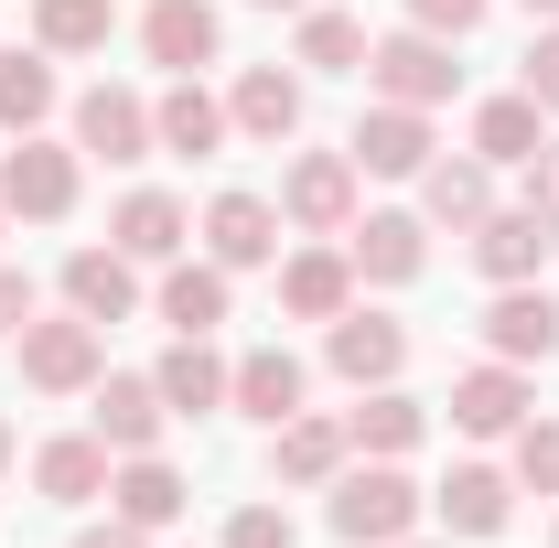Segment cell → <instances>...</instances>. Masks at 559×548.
I'll use <instances>...</instances> for the list:
<instances>
[{
	"label": "cell",
	"mask_w": 559,
	"mask_h": 548,
	"mask_svg": "<svg viewBox=\"0 0 559 548\" xmlns=\"http://www.w3.org/2000/svg\"><path fill=\"white\" fill-rule=\"evenodd\" d=\"M75 205V151L22 130V151L0 162V215H66Z\"/></svg>",
	"instance_id": "277c9868"
},
{
	"label": "cell",
	"mask_w": 559,
	"mask_h": 548,
	"mask_svg": "<svg viewBox=\"0 0 559 548\" xmlns=\"http://www.w3.org/2000/svg\"><path fill=\"white\" fill-rule=\"evenodd\" d=\"M205 248H215V270H259V259H280V215L259 194H215Z\"/></svg>",
	"instance_id": "5bb4252c"
},
{
	"label": "cell",
	"mask_w": 559,
	"mask_h": 548,
	"mask_svg": "<svg viewBox=\"0 0 559 548\" xmlns=\"http://www.w3.org/2000/svg\"><path fill=\"white\" fill-rule=\"evenodd\" d=\"M388 548H399V538H388Z\"/></svg>",
	"instance_id": "7bdbcfd3"
},
{
	"label": "cell",
	"mask_w": 559,
	"mask_h": 548,
	"mask_svg": "<svg viewBox=\"0 0 559 548\" xmlns=\"http://www.w3.org/2000/svg\"><path fill=\"white\" fill-rule=\"evenodd\" d=\"M409 22L452 44V33H474V22H485V0H409Z\"/></svg>",
	"instance_id": "d590c367"
},
{
	"label": "cell",
	"mask_w": 559,
	"mask_h": 548,
	"mask_svg": "<svg viewBox=\"0 0 559 548\" xmlns=\"http://www.w3.org/2000/svg\"><path fill=\"white\" fill-rule=\"evenodd\" d=\"M280 205H290V226L334 237V226L355 215V162H345V151H312V162H290V194H280Z\"/></svg>",
	"instance_id": "30bf717a"
},
{
	"label": "cell",
	"mask_w": 559,
	"mask_h": 548,
	"mask_svg": "<svg viewBox=\"0 0 559 548\" xmlns=\"http://www.w3.org/2000/svg\"><path fill=\"white\" fill-rule=\"evenodd\" d=\"M345 162L355 172H430V108H366L355 119V140H345Z\"/></svg>",
	"instance_id": "5b68a950"
},
{
	"label": "cell",
	"mask_w": 559,
	"mask_h": 548,
	"mask_svg": "<svg viewBox=\"0 0 559 548\" xmlns=\"http://www.w3.org/2000/svg\"><path fill=\"white\" fill-rule=\"evenodd\" d=\"M140 44H151V65L194 75V65H215V11L205 0H151L140 11Z\"/></svg>",
	"instance_id": "7c38bea8"
},
{
	"label": "cell",
	"mask_w": 559,
	"mask_h": 548,
	"mask_svg": "<svg viewBox=\"0 0 559 548\" xmlns=\"http://www.w3.org/2000/svg\"><path fill=\"white\" fill-rule=\"evenodd\" d=\"M399 355H409V334H399L388 312H334V377H345V388H388Z\"/></svg>",
	"instance_id": "8fae6325"
},
{
	"label": "cell",
	"mask_w": 559,
	"mask_h": 548,
	"mask_svg": "<svg viewBox=\"0 0 559 548\" xmlns=\"http://www.w3.org/2000/svg\"><path fill=\"white\" fill-rule=\"evenodd\" d=\"M162 388H151V377H108V388H97V441H108V452H151V441H162Z\"/></svg>",
	"instance_id": "ac0fdd59"
},
{
	"label": "cell",
	"mask_w": 559,
	"mask_h": 548,
	"mask_svg": "<svg viewBox=\"0 0 559 548\" xmlns=\"http://www.w3.org/2000/svg\"><path fill=\"white\" fill-rule=\"evenodd\" d=\"M355 270L366 279H419V215H366L355 226Z\"/></svg>",
	"instance_id": "484cf974"
},
{
	"label": "cell",
	"mask_w": 559,
	"mask_h": 548,
	"mask_svg": "<svg viewBox=\"0 0 559 548\" xmlns=\"http://www.w3.org/2000/svg\"><path fill=\"white\" fill-rule=\"evenodd\" d=\"M527 97H538V108H559V33H538V44H527Z\"/></svg>",
	"instance_id": "8d00e7d4"
},
{
	"label": "cell",
	"mask_w": 559,
	"mask_h": 548,
	"mask_svg": "<svg viewBox=\"0 0 559 548\" xmlns=\"http://www.w3.org/2000/svg\"><path fill=\"white\" fill-rule=\"evenodd\" d=\"M162 323L173 334H215L226 323V270H173L162 279Z\"/></svg>",
	"instance_id": "4316f807"
},
{
	"label": "cell",
	"mask_w": 559,
	"mask_h": 548,
	"mask_svg": "<svg viewBox=\"0 0 559 548\" xmlns=\"http://www.w3.org/2000/svg\"><path fill=\"white\" fill-rule=\"evenodd\" d=\"M334 463H345V430H334V419H301V409L280 419V474L290 484H323Z\"/></svg>",
	"instance_id": "f1b7e54d"
},
{
	"label": "cell",
	"mask_w": 559,
	"mask_h": 548,
	"mask_svg": "<svg viewBox=\"0 0 559 548\" xmlns=\"http://www.w3.org/2000/svg\"><path fill=\"white\" fill-rule=\"evenodd\" d=\"M226 130H237V119L215 108L194 75H173V86H162V108H151V151H173V162H205Z\"/></svg>",
	"instance_id": "52a82bcc"
},
{
	"label": "cell",
	"mask_w": 559,
	"mask_h": 548,
	"mask_svg": "<svg viewBox=\"0 0 559 548\" xmlns=\"http://www.w3.org/2000/svg\"><path fill=\"white\" fill-rule=\"evenodd\" d=\"M366 75H377L399 108H441V97L463 86L452 44H441V33H419V22H409V33H388V44H366Z\"/></svg>",
	"instance_id": "6da1fadb"
},
{
	"label": "cell",
	"mask_w": 559,
	"mask_h": 548,
	"mask_svg": "<svg viewBox=\"0 0 559 548\" xmlns=\"http://www.w3.org/2000/svg\"><path fill=\"white\" fill-rule=\"evenodd\" d=\"M259 11H301V0H259Z\"/></svg>",
	"instance_id": "ab89813d"
},
{
	"label": "cell",
	"mask_w": 559,
	"mask_h": 548,
	"mask_svg": "<svg viewBox=\"0 0 559 548\" xmlns=\"http://www.w3.org/2000/svg\"><path fill=\"white\" fill-rule=\"evenodd\" d=\"M345 441H366L377 463H399V452L419 441V398H399V388H377V398H366V409L345 419Z\"/></svg>",
	"instance_id": "83f0119b"
},
{
	"label": "cell",
	"mask_w": 559,
	"mask_h": 548,
	"mask_svg": "<svg viewBox=\"0 0 559 548\" xmlns=\"http://www.w3.org/2000/svg\"><path fill=\"white\" fill-rule=\"evenodd\" d=\"M22 377H33V388H55V398H66V388H97V323H86V312H66V323H22Z\"/></svg>",
	"instance_id": "3957f363"
},
{
	"label": "cell",
	"mask_w": 559,
	"mask_h": 548,
	"mask_svg": "<svg viewBox=\"0 0 559 548\" xmlns=\"http://www.w3.org/2000/svg\"><path fill=\"white\" fill-rule=\"evenodd\" d=\"M108 495H119L130 527H173V516H183V474H173L162 452H130V474H108Z\"/></svg>",
	"instance_id": "7402d4cb"
},
{
	"label": "cell",
	"mask_w": 559,
	"mask_h": 548,
	"mask_svg": "<svg viewBox=\"0 0 559 548\" xmlns=\"http://www.w3.org/2000/svg\"><path fill=\"white\" fill-rule=\"evenodd\" d=\"M226 548H290V516L280 505H237L226 516Z\"/></svg>",
	"instance_id": "e575fe53"
},
{
	"label": "cell",
	"mask_w": 559,
	"mask_h": 548,
	"mask_svg": "<svg viewBox=\"0 0 559 548\" xmlns=\"http://www.w3.org/2000/svg\"><path fill=\"white\" fill-rule=\"evenodd\" d=\"M409 516H419V495H409V474H345L334 484V538L345 548H388V538H409Z\"/></svg>",
	"instance_id": "7a4b0ae2"
},
{
	"label": "cell",
	"mask_w": 559,
	"mask_h": 548,
	"mask_svg": "<svg viewBox=\"0 0 559 548\" xmlns=\"http://www.w3.org/2000/svg\"><path fill=\"white\" fill-rule=\"evenodd\" d=\"M441 516H452V538H495L506 527V474L495 463H463V474L441 484Z\"/></svg>",
	"instance_id": "d4e9b609"
},
{
	"label": "cell",
	"mask_w": 559,
	"mask_h": 548,
	"mask_svg": "<svg viewBox=\"0 0 559 548\" xmlns=\"http://www.w3.org/2000/svg\"><path fill=\"white\" fill-rule=\"evenodd\" d=\"M226 377H237V366H226V355H215L205 334H183L173 344V355H162V377H151V388H162V409H215V398H226Z\"/></svg>",
	"instance_id": "d6986e66"
},
{
	"label": "cell",
	"mask_w": 559,
	"mask_h": 548,
	"mask_svg": "<svg viewBox=\"0 0 559 548\" xmlns=\"http://www.w3.org/2000/svg\"><path fill=\"white\" fill-rule=\"evenodd\" d=\"M527 11H549V22H559V0H527Z\"/></svg>",
	"instance_id": "60d3db41"
},
{
	"label": "cell",
	"mask_w": 559,
	"mask_h": 548,
	"mask_svg": "<svg viewBox=\"0 0 559 548\" xmlns=\"http://www.w3.org/2000/svg\"><path fill=\"white\" fill-rule=\"evenodd\" d=\"M301 65L366 75V22H355V11H312V22H301Z\"/></svg>",
	"instance_id": "4dcf8cb0"
},
{
	"label": "cell",
	"mask_w": 559,
	"mask_h": 548,
	"mask_svg": "<svg viewBox=\"0 0 559 548\" xmlns=\"http://www.w3.org/2000/svg\"><path fill=\"white\" fill-rule=\"evenodd\" d=\"M430 215H441V226H485L495 215L485 162H430Z\"/></svg>",
	"instance_id": "f546056e"
},
{
	"label": "cell",
	"mask_w": 559,
	"mask_h": 548,
	"mask_svg": "<svg viewBox=\"0 0 559 548\" xmlns=\"http://www.w3.org/2000/svg\"><path fill=\"white\" fill-rule=\"evenodd\" d=\"M559 237L538 226V215L516 205V215H485L474 226V259H485V279H538V259H549Z\"/></svg>",
	"instance_id": "44dd1931"
},
{
	"label": "cell",
	"mask_w": 559,
	"mask_h": 548,
	"mask_svg": "<svg viewBox=\"0 0 559 548\" xmlns=\"http://www.w3.org/2000/svg\"><path fill=\"white\" fill-rule=\"evenodd\" d=\"M226 119H237L248 140H290V130H301V75L248 65V75H237V97H226Z\"/></svg>",
	"instance_id": "e0dca14e"
},
{
	"label": "cell",
	"mask_w": 559,
	"mask_h": 548,
	"mask_svg": "<svg viewBox=\"0 0 559 548\" xmlns=\"http://www.w3.org/2000/svg\"><path fill=\"white\" fill-rule=\"evenodd\" d=\"M33 484H44L55 505H86V495H108V441H44V452H33Z\"/></svg>",
	"instance_id": "cb8c5ba5"
},
{
	"label": "cell",
	"mask_w": 559,
	"mask_h": 548,
	"mask_svg": "<svg viewBox=\"0 0 559 548\" xmlns=\"http://www.w3.org/2000/svg\"><path fill=\"white\" fill-rule=\"evenodd\" d=\"M55 108V65L44 55H0V130H33Z\"/></svg>",
	"instance_id": "1f68e13d"
},
{
	"label": "cell",
	"mask_w": 559,
	"mask_h": 548,
	"mask_svg": "<svg viewBox=\"0 0 559 548\" xmlns=\"http://www.w3.org/2000/svg\"><path fill=\"white\" fill-rule=\"evenodd\" d=\"M452 430H474V441L527 430V377H516V366H474V377L452 388Z\"/></svg>",
	"instance_id": "2e32d148"
},
{
	"label": "cell",
	"mask_w": 559,
	"mask_h": 548,
	"mask_svg": "<svg viewBox=\"0 0 559 548\" xmlns=\"http://www.w3.org/2000/svg\"><path fill=\"white\" fill-rule=\"evenodd\" d=\"M75 151L140 162V151H151V108H140L130 86H86V97H75Z\"/></svg>",
	"instance_id": "ba28073f"
},
{
	"label": "cell",
	"mask_w": 559,
	"mask_h": 548,
	"mask_svg": "<svg viewBox=\"0 0 559 548\" xmlns=\"http://www.w3.org/2000/svg\"><path fill=\"white\" fill-rule=\"evenodd\" d=\"M140 538H151V527H130V516H108V527H86L75 548H140Z\"/></svg>",
	"instance_id": "f35d334b"
},
{
	"label": "cell",
	"mask_w": 559,
	"mask_h": 548,
	"mask_svg": "<svg viewBox=\"0 0 559 548\" xmlns=\"http://www.w3.org/2000/svg\"><path fill=\"white\" fill-rule=\"evenodd\" d=\"M516 474L538 484V495H559V419H538V430H516Z\"/></svg>",
	"instance_id": "836d02e7"
},
{
	"label": "cell",
	"mask_w": 559,
	"mask_h": 548,
	"mask_svg": "<svg viewBox=\"0 0 559 548\" xmlns=\"http://www.w3.org/2000/svg\"><path fill=\"white\" fill-rule=\"evenodd\" d=\"M474 151H485V162H516V172H527V162L549 151V108H538L527 86H516V97H485V108H474Z\"/></svg>",
	"instance_id": "9a60e30c"
},
{
	"label": "cell",
	"mask_w": 559,
	"mask_h": 548,
	"mask_svg": "<svg viewBox=\"0 0 559 548\" xmlns=\"http://www.w3.org/2000/svg\"><path fill=\"white\" fill-rule=\"evenodd\" d=\"M108 248L140 259V270H151V259H173V248H183V205H173V194H130L119 226H108Z\"/></svg>",
	"instance_id": "603a6c76"
},
{
	"label": "cell",
	"mask_w": 559,
	"mask_h": 548,
	"mask_svg": "<svg viewBox=\"0 0 559 548\" xmlns=\"http://www.w3.org/2000/svg\"><path fill=\"white\" fill-rule=\"evenodd\" d=\"M66 301L108 334V323H130V301H140V259H119V248H75L66 259Z\"/></svg>",
	"instance_id": "9c48e42d"
},
{
	"label": "cell",
	"mask_w": 559,
	"mask_h": 548,
	"mask_svg": "<svg viewBox=\"0 0 559 548\" xmlns=\"http://www.w3.org/2000/svg\"><path fill=\"white\" fill-rule=\"evenodd\" d=\"M33 22H44L55 55H97V44H108V0H44Z\"/></svg>",
	"instance_id": "d6a6232c"
},
{
	"label": "cell",
	"mask_w": 559,
	"mask_h": 548,
	"mask_svg": "<svg viewBox=\"0 0 559 548\" xmlns=\"http://www.w3.org/2000/svg\"><path fill=\"white\" fill-rule=\"evenodd\" d=\"M0 463H11V430H0Z\"/></svg>",
	"instance_id": "b9f144b4"
},
{
	"label": "cell",
	"mask_w": 559,
	"mask_h": 548,
	"mask_svg": "<svg viewBox=\"0 0 559 548\" xmlns=\"http://www.w3.org/2000/svg\"><path fill=\"white\" fill-rule=\"evenodd\" d=\"M485 344L506 355V366H527V355L549 366V355H559V301H549V290H527V279H506L495 312H485Z\"/></svg>",
	"instance_id": "8992f818"
},
{
	"label": "cell",
	"mask_w": 559,
	"mask_h": 548,
	"mask_svg": "<svg viewBox=\"0 0 559 548\" xmlns=\"http://www.w3.org/2000/svg\"><path fill=\"white\" fill-rule=\"evenodd\" d=\"M226 398H237L248 419H270V430H280V419L301 409V355H290V344H259V355H237Z\"/></svg>",
	"instance_id": "4fadbf2b"
},
{
	"label": "cell",
	"mask_w": 559,
	"mask_h": 548,
	"mask_svg": "<svg viewBox=\"0 0 559 548\" xmlns=\"http://www.w3.org/2000/svg\"><path fill=\"white\" fill-rule=\"evenodd\" d=\"M280 301H290L301 323H334V312H355V259H334V248L290 259V270H280Z\"/></svg>",
	"instance_id": "ffe728a7"
},
{
	"label": "cell",
	"mask_w": 559,
	"mask_h": 548,
	"mask_svg": "<svg viewBox=\"0 0 559 548\" xmlns=\"http://www.w3.org/2000/svg\"><path fill=\"white\" fill-rule=\"evenodd\" d=\"M22 323H33V279L0 270V334H22Z\"/></svg>",
	"instance_id": "74e56055"
}]
</instances>
